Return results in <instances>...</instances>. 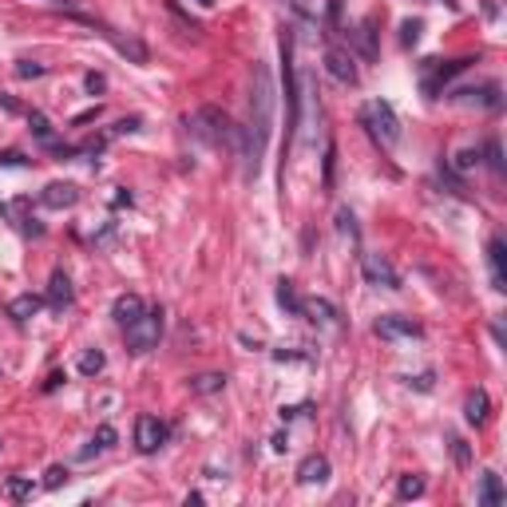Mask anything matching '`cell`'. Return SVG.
I'll list each match as a JSON object with an SVG mask.
<instances>
[{"instance_id": "obj_2", "label": "cell", "mask_w": 507, "mask_h": 507, "mask_svg": "<svg viewBox=\"0 0 507 507\" xmlns=\"http://www.w3.org/2000/svg\"><path fill=\"white\" fill-rule=\"evenodd\" d=\"M186 123H191L194 135L206 139L210 147H234V135H238V127L230 123V115H226L222 107H198Z\"/></svg>"}, {"instance_id": "obj_26", "label": "cell", "mask_w": 507, "mask_h": 507, "mask_svg": "<svg viewBox=\"0 0 507 507\" xmlns=\"http://www.w3.org/2000/svg\"><path fill=\"white\" fill-rule=\"evenodd\" d=\"M28 123H32V131H36V139H44V143H52V127H48V119L40 115V111H32L28 115Z\"/></svg>"}, {"instance_id": "obj_16", "label": "cell", "mask_w": 507, "mask_h": 507, "mask_svg": "<svg viewBox=\"0 0 507 507\" xmlns=\"http://www.w3.org/2000/svg\"><path fill=\"white\" fill-rule=\"evenodd\" d=\"M40 305H44V301H40L36 294H20V297H12V301H9V317H12V321H32V317L40 314Z\"/></svg>"}, {"instance_id": "obj_4", "label": "cell", "mask_w": 507, "mask_h": 507, "mask_svg": "<svg viewBox=\"0 0 507 507\" xmlns=\"http://www.w3.org/2000/svg\"><path fill=\"white\" fill-rule=\"evenodd\" d=\"M159 337H163V309H143L135 325H127V353L143 357V353L159 349Z\"/></svg>"}, {"instance_id": "obj_28", "label": "cell", "mask_w": 507, "mask_h": 507, "mask_svg": "<svg viewBox=\"0 0 507 507\" xmlns=\"http://www.w3.org/2000/svg\"><path fill=\"white\" fill-rule=\"evenodd\" d=\"M60 484H68V468H64V464H55V468H48V480H44V488H60Z\"/></svg>"}, {"instance_id": "obj_11", "label": "cell", "mask_w": 507, "mask_h": 507, "mask_svg": "<svg viewBox=\"0 0 507 507\" xmlns=\"http://www.w3.org/2000/svg\"><path fill=\"white\" fill-rule=\"evenodd\" d=\"M377 337L385 341H397V337H420V325L408 321V317H377Z\"/></svg>"}, {"instance_id": "obj_34", "label": "cell", "mask_w": 507, "mask_h": 507, "mask_svg": "<svg viewBox=\"0 0 507 507\" xmlns=\"http://www.w3.org/2000/svg\"><path fill=\"white\" fill-rule=\"evenodd\" d=\"M0 163H4V166H24V155H20V151H4Z\"/></svg>"}, {"instance_id": "obj_33", "label": "cell", "mask_w": 507, "mask_h": 507, "mask_svg": "<svg viewBox=\"0 0 507 507\" xmlns=\"http://www.w3.org/2000/svg\"><path fill=\"white\" fill-rule=\"evenodd\" d=\"M476 163H480V151H464L456 166H460V171H468V166H476Z\"/></svg>"}, {"instance_id": "obj_31", "label": "cell", "mask_w": 507, "mask_h": 507, "mask_svg": "<svg viewBox=\"0 0 507 507\" xmlns=\"http://www.w3.org/2000/svg\"><path fill=\"white\" fill-rule=\"evenodd\" d=\"M289 9H294V16H301V20H309L314 16V9H309V0H286Z\"/></svg>"}, {"instance_id": "obj_22", "label": "cell", "mask_w": 507, "mask_h": 507, "mask_svg": "<svg viewBox=\"0 0 507 507\" xmlns=\"http://www.w3.org/2000/svg\"><path fill=\"white\" fill-rule=\"evenodd\" d=\"M32 491H36V488H32V480H24V476H12V480L4 484V496H9V499H28Z\"/></svg>"}, {"instance_id": "obj_13", "label": "cell", "mask_w": 507, "mask_h": 507, "mask_svg": "<svg viewBox=\"0 0 507 507\" xmlns=\"http://www.w3.org/2000/svg\"><path fill=\"white\" fill-rule=\"evenodd\" d=\"M488 262H491V282H496V289H507V246H503V238L488 242Z\"/></svg>"}, {"instance_id": "obj_27", "label": "cell", "mask_w": 507, "mask_h": 507, "mask_svg": "<svg viewBox=\"0 0 507 507\" xmlns=\"http://www.w3.org/2000/svg\"><path fill=\"white\" fill-rule=\"evenodd\" d=\"M119 52H123V55H131L135 64H143V60H147V52H143V44H135V40H119Z\"/></svg>"}, {"instance_id": "obj_7", "label": "cell", "mask_w": 507, "mask_h": 507, "mask_svg": "<svg viewBox=\"0 0 507 507\" xmlns=\"http://www.w3.org/2000/svg\"><path fill=\"white\" fill-rule=\"evenodd\" d=\"M163 444H166V425L159 420V416H147V412H143V416L135 420V448L151 456V452H159Z\"/></svg>"}, {"instance_id": "obj_3", "label": "cell", "mask_w": 507, "mask_h": 507, "mask_svg": "<svg viewBox=\"0 0 507 507\" xmlns=\"http://www.w3.org/2000/svg\"><path fill=\"white\" fill-rule=\"evenodd\" d=\"M361 123L369 127V135L377 139L380 147H397V143H400V119H397V111L388 107L385 100L365 103V111H361Z\"/></svg>"}, {"instance_id": "obj_29", "label": "cell", "mask_w": 507, "mask_h": 507, "mask_svg": "<svg viewBox=\"0 0 507 507\" xmlns=\"http://www.w3.org/2000/svg\"><path fill=\"white\" fill-rule=\"evenodd\" d=\"M95 444H100V448H111V444H115V428H111V425H100V432H95Z\"/></svg>"}, {"instance_id": "obj_12", "label": "cell", "mask_w": 507, "mask_h": 507, "mask_svg": "<svg viewBox=\"0 0 507 507\" xmlns=\"http://www.w3.org/2000/svg\"><path fill=\"white\" fill-rule=\"evenodd\" d=\"M72 297H75L72 277H68L64 269H55L52 282H48V305H52V309H68V305H72Z\"/></svg>"}, {"instance_id": "obj_14", "label": "cell", "mask_w": 507, "mask_h": 507, "mask_svg": "<svg viewBox=\"0 0 507 507\" xmlns=\"http://www.w3.org/2000/svg\"><path fill=\"white\" fill-rule=\"evenodd\" d=\"M297 480L301 484H325L329 480V460H325V456H305L301 468H297Z\"/></svg>"}, {"instance_id": "obj_5", "label": "cell", "mask_w": 507, "mask_h": 507, "mask_svg": "<svg viewBox=\"0 0 507 507\" xmlns=\"http://www.w3.org/2000/svg\"><path fill=\"white\" fill-rule=\"evenodd\" d=\"M282 64H286V107H289V127H286V147L294 139V127L301 119V95H297V80H294V36H282Z\"/></svg>"}, {"instance_id": "obj_6", "label": "cell", "mask_w": 507, "mask_h": 507, "mask_svg": "<svg viewBox=\"0 0 507 507\" xmlns=\"http://www.w3.org/2000/svg\"><path fill=\"white\" fill-rule=\"evenodd\" d=\"M361 274H365V282L369 286H385V289H400V274L393 269V262L385 258V254H365L361 258Z\"/></svg>"}, {"instance_id": "obj_19", "label": "cell", "mask_w": 507, "mask_h": 507, "mask_svg": "<svg viewBox=\"0 0 507 507\" xmlns=\"http://www.w3.org/2000/svg\"><path fill=\"white\" fill-rule=\"evenodd\" d=\"M218 388H226V377H222V373H203V377L191 380V393H198V397H206V393H218Z\"/></svg>"}, {"instance_id": "obj_10", "label": "cell", "mask_w": 507, "mask_h": 507, "mask_svg": "<svg viewBox=\"0 0 507 507\" xmlns=\"http://www.w3.org/2000/svg\"><path fill=\"white\" fill-rule=\"evenodd\" d=\"M143 309H147V305H143V297H139V294H119V297H115V305H111V317L127 329V325H135L139 317H143Z\"/></svg>"}, {"instance_id": "obj_20", "label": "cell", "mask_w": 507, "mask_h": 507, "mask_svg": "<svg viewBox=\"0 0 507 507\" xmlns=\"http://www.w3.org/2000/svg\"><path fill=\"white\" fill-rule=\"evenodd\" d=\"M397 496L400 499H420V496H425V480H420V476H400Z\"/></svg>"}, {"instance_id": "obj_35", "label": "cell", "mask_w": 507, "mask_h": 507, "mask_svg": "<svg viewBox=\"0 0 507 507\" xmlns=\"http://www.w3.org/2000/svg\"><path fill=\"white\" fill-rule=\"evenodd\" d=\"M452 444H456V448H452V452H456V464H468V460H471L468 444H464V440H452Z\"/></svg>"}, {"instance_id": "obj_39", "label": "cell", "mask_w": 507, "mask_h": 507, "mask_svg": "<svg viewBox=\"0 0 507 507\" xmlns=\"http://www.w3.org/2000/svg\"><path fill=\"white\" fill-rule=\"evenodd\" d=\"M52 4H72V0H52Z\"/></svg>"}, {"instance_id": "obj_38", "label": "cell", "mask_w": 507, "mask_h": 507, "mask_svg": "<svg viewBox=\"0 0 507 507\" xmlns=\"http://www.w3.org/2000/svg\"><path fill=\"white\" fill-rule=\"evenodd\" d=\"M198 4H206V9H210V4H214V0H198Z\"/></svg>"}, {"instance_id": "obj_8", "label": "cell", "mask_w": 507, "mask_h": 507, "mask_svg": "<svg viewBox=\"0 0 507 507\" xmlns=\"http://www.w3.org/2000/svg\"><path fill=\"white\" fill-rule=\"evenodd\" d=\"M325 68H329V75L337 83H345V87H357V64H353V55H345L341 48H329V52H325Z\"/></svg>"}, {"instance_id": "obj_23", "label": "cell", "mask_w": 507, "mask_h": 507, "mask_svg": "<svg viewBox=\"0 0 507 507\" xmlns=\"http://www.w3.org/2000/svg\"><path fill=\"white\" fill-rule=\"evenodd\" d=\"M337 230L349 234V238H357V218H353L349 206H341V210H337Z\"/></svg>"}, {"instance_id": "obj_1", "label": "cell", "mask_w": 507, "mask_h": 507, "mask_svg": "<svg viewBox=\"0 0 507 507\" xmlns=\"http://www.w3.org/2000/svg\"><path fill=\"white\" fill-rule=\"evenodd\" d=\"M250 127L262 143H269V131H274V80H269V68L254 60V72H250Z\"/></svg>"}, {"instance_id": "obj_30", "label": "cell", "mask_w": 507, "mask_h": 507, "mask_svg": "<svg viewBox=\"0 0 507 507\" xmlns=\"http://www.w3.org/2000/svg\"><path fill=\"white\" fill-rule=\"evenodd\" d=\"M83 83H87V92H92V95H100L103 87H107V80H103L100 72H87V80H83Z\"/></svg>"}, {"instance_id": "obj_18", "label": "cell", "mask_w": 507, "mask_h": 507, "mask_svg": "<svg viewBox=\"0 0 507 507\" xmlns=\"http://www.w3.org/2000/svg\"><path fill=\"white\" fill-rule=\"evenodd\" d=\"M277 305H282L289 317H301V301H297L294 282H289V277H282V282H277Z\"/></svg>"}, {"instance_id": "obj_9", "label": "cell", "mask_w": 507, "mask_h": 507, "mask_svg": "<svg viewBox=\"0 0 507 507\" xmlns=\"http://www.w3.org/2000/svg\"><path fill=\"white\" fill-rule=\"evenodd\" d=\"M40 203H44L48 210H68V206L80 203V191H75L72 183H48L44 191H40Z\"/></svg>"}, {"instance_id": "obj_32", "label": "cell", "mask_w": 507, "mask_h": 507, "mask_svg": "<svg viewBox=\"0 0 507 507\" xmlns=\"http://www.w3.org/2000/svg\"><path fill=\"white\" fill-rule=\"evenodd\" d=\"M333 159H337V147L329 143V151H325V186H333Z\"/></svg>"}, {"instance_id": "obj_17", "label": "cell", "mask_w": 507, "mask_h": 507, "mask_svg": "<svg viewBox=\"0 0 507 507\" xmlns=\"http://www.w3.org/2000/svg\"><path fill=\"white\" fill-rule=\"evenodd\" d=\"M488 408H491L488 393H484V388H476V393L468 397V405H464V416H468V425H484V420H488Z\"/></svg>"}, {"instance_id": "obj_21", "label": "cell", "mask_w": 507, "mask_h": 507, "mask_svg": "<svg viewBox=\"0 0 507 507\" xmlns=\"http://www.w3.org/2000/svg\"><path fill=\"white\" fill-rule=\"evenodd\" d=\"M80 373H83V377H100V373H103V353L100 349L83 353V357H80Z\"/></svg>"}, {"instance_id": "obj_25", "label": "cell", "mask_w": 507, "mask_h": 507, "mask_svg": "<svg viewBox=\"0 0 507 507\" xmlns=\"http://www.w3.org/2000/svg\"><path fill=\"white\" fill-rule=\"evenodd\" d=\"M44 72H48V68H44V64H32V60H20V64H16V75H20V80H40Z\"/></svg>"}, {"instance_id": "obj_37", "label": "cell", "mask_w": 507, "mask_h": 507, "mask_svg": "<svg viewBox=\"0 0 507 507\" xmlns=\"http://www.w3.org/2000/svg\"><path fill=\"white\" fill-rule=\"evenodd\" d=\"M286 448H289V436L277 432V436H274V452H286Z\"/></svg>"}, {"instance_id": "obj_15", "label": "cell", "mask_w": 507, "mask_h": 507, "mask_svg": "<svg viewBox=\"0 0 507 507\" xmlns=\"http://www.w3.org/2000/svg\"><path fill=\"white\" fill-rule=\"evenodd\" d=\"M503 496H507L503 480H499L496 471H484V476H480V503L484 507H499V503H503Z\"/></svg>"}, {"instance_id": "obj_36", "label": "cell", "mask_w": 507, "mask_h": 507, "mask_svg": "<svg viewBox=\"0 0 507 507\" xmlns=\"http://www.w3.org/2000/svg\"><path fill=\"white\" fill-rule=\"evenodd\" d=\"M488 159H491V166H496V175L503 171V163H499V143H488Z\"/></svg>"}, {"instance_id": "obj_24", "label": "cell", "mask_w": 507, "mask_h": 507, "mask_svg": "<svg viewBox=\"0 0 507 507\" xmlns=\"http://www.w3.org/2000/svg\"><path fill=\"white\" fill-rule=\"evenodd\" d=\"M420 28H425L420 20H405V28H400V44H405V48H412L416 40H420Z\"/></svg>"}]
</instances>
